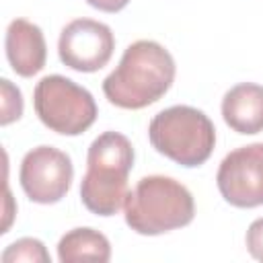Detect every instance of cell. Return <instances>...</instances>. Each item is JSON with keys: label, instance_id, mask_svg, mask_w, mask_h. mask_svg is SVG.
<instances>
[{"label": "cell", "instance_id": "cell-8", "mask_svg": "<svg viewBox=\"0 0 263 263\" xmlns=\"http://www.w3.org/2000/svg\"><path fill=\"white\" fill-rule=\"evenodd\" d=\"M115 49L113 31L92 18L70 21L58 41V55L64 66L76 72H97L109 64Z\"/></svg>", "mask_w": 263, "mask_h": 263}, {"label": "cell", "instance_id": "cell-9", "mask_svg": "<svg viewBox=\"0 0 263 263\" xmlns=\"http://www.w3.org/2000/svg\"><path fill=\"white\" fill-rule=\"evenodd\" d=\"M4 47L8 64L18 76L31 78L43 70L47 60V45L43 31L35 23L27 18H14L6 29Z\"/></svg>", "mask_w": 263, "mask_h": 263}, {"label": "cell", "instance_id": "cell-10", "mask_svg": "<svg viewBox=\"0 0 263 263\" xmlns=\"http://www.w3.org/2000/svg\"><path fill=\"white\" fill-rule=\"evenodd\" d=\"M222 117L236 134L263 132V86L255 82L232 86L222 99Z\"/></svg>", "mask_w": 263, "mask_h": 263}, {"label": "cell", "instance_id": "cell-2", "mask_svg": "<svg viewBox=\"0 0 263 263\" xmlns=\"http://www.w3.org/2000/svg\"><path fill=\"white\" fill-rule=\"evenodd\" d=\"M134 166V146L119 132H103L86 154V173L80 183L84 208L97 216H115L129 195L127 175Z\"/></svg>", "mask_w": 263, "mask_h": 263}, {"label": "cell", "instance_id": "cell-5", "mask_svg": "<svg viewBox=\"0 0 263 263\" xmlns=\"http://www.w3.org/2000/svg\"><path fill=\"white\" fill-rule=\"evenodd\" d=\"M33 107L39 121L62 136H80L95 123L99 113L92 95L60 74L43 76L37 82Z\"/></svg>", "mask_w": 263, "mask_h": 263}, {"label": "cell", "instance_id": "cell-3", "mask_svg": "<svg viewBox=\"0 0 263 263\" xmlns=\"http://www.w3.org/2000/svg\"><path fill=\"white\" fill-rule=\"evenodd\" d=\"M125 224L144 236L164 234L191 224L195 201L189 189L173 177L148 175L129 191L125 205Z\"/></svg>", "mask_w": 263, "mask_h": 263}, {"label": "cell", "instance_id": "cell-7", "mask_svg": "<svg viewBox=\"0 0 263 263\" xmlns=\"http://www.w3.org/2000/svg\"><path fill=\"white\" fill-rule=\"evenodd\" d=\"M216 183L220 195L234 208L263 205V142L226 154L218 166Z\"/></svg>", "mask_w": 263, "mask_h": 263}, {"label": "cell", "instance_id": "cell-11", "mask_svg": "<svg viewBox=\"0 0 263 263\" xmlns=\"http://www.w3.org/2000/svg\"><path fill=\"white\" fill-rule=\"evenodd\" d=\"M58 259L62 263L78 261H99L107 263L111 259L109 238L95 228H74L66 232L58 242Z\"/></svg>", "mask_w": 263, "mask_h": 263}, {"label": "cell", "instance_id": "cell-15", "mask_svg": "<svg viewBox=\"0 0 263 263\" xmlns=\"http://www.w3.org/2000/svg\"><path fill=\"white\" fill-rule=\"evenodd\" d=\"M129 0H86L88 6L97 8V10H103V12H119L127 6Z\"/></svg>", "mask_w": 263, "mask_h": 263}, {"label": "cell", "instance_id": "cell-6", "mask_svg": "<svg viewBox=\"0 0 263 263\" xmlns=\"http://www.w3.org/2000/svg\"><path fill=\"white\" fill-rule=\"evenodd\" d=\"M72 179L70 156L53 146H37L23 156L18 181L25 195L35 203H58L68 193Z\"/></svg>", "mask_w": 263, "mask_h": 263}, {"label": "cell", "instance_id": "cell-12", "mask_svg": "<svg viewBox=\"0 0 263 263\" xmlns=\"http://www.w3.org/2000/svg\"><path fill=\"white\" fill-rule=\"evenodd\" d=\"M2 261L4 263H16V261H27V263H49L51 257L45 251L43 242L37 238H18L16 242L8 245L6 251L2 253Z\"/></svg>", "mask_w": 263, "mask_h": 263}, {"label": "cell", "instance_id": "cell-1", "mask_svg": "<svg viewBox=\"0 0 263 263\" xmlns=\"http://www.w3.org/2000/svg\"><path fill=\"white\" fill-rule=\"evenodd\" d=\"M175 60L160 43L140 39L127 45L119 66L103 80V92L121 109H144L156 103L175 80Z\"/></svg>", "mask_w": 263, "mask_h": 263}, {"label": "cell", "instance_id": "cell-13", "mask_svg": "<svg viewBox=\"0 0 263 263\" xmlns=\"http://www.w3.org/2000/svg\"><path fill=\"white\" fill-rule=\"evenodd\" d=\"M0 82H2V97H4L0 123L2 125H8L10 121H14V119H18L23 115V97H21V90L10 84V80L2 78Z\"/></svg>", "mask_w": 263, "mask_h": 263}, {"label": "cell", "instance_id": "cell-14", "mask_svg": "<svg viewBox=\"0 0 263 263\" xmlns=\"http://www.w3.org/2000/svg\"><path fill=\"white\" fill-rule=\"evenodd\" d=\"M245 240L251 257L257 261H263V218H257L255 222H251Z\"/></svg>", "mask_w": 263, "mask_h": 263}, {"label": "cell", "instance_id": "cell-4", "mask_svg": "<svg viewBox=\"0 0 263 263\" xmlns=\"http://www.w3.org/2000/svg\"><path fill=\"white\" fill-rule=\"evenodd\" d=\"M148 138L158 154L191 168L212 156L216 127L203 111L189 105H175L152 117Z\"/></svg>", "mask_w": 263, "mask_h": 263}]
</instances>
